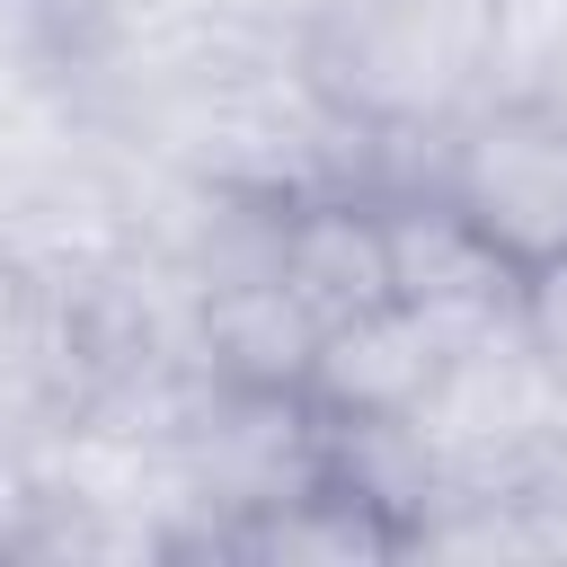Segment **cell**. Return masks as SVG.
<instances>
[{
	"instance_id": "1",
	"label": "cell",
	"mask_w": 567,
	"mask_h": 567,
	"mask_svg": "<svg viewBox=\"0 0 567 567\" xmlns=\"http://www.w3.org/2000/svg\"><path fill=\"white\" fill-rule=\"evenodd\" d=\"M496 0H337L301 62L363 124H452L487 80Z\"/></svg>"
},
{
	"instance_id": "2",
	"label": "cell",
	"mask_w": 567,
	"mask_h": 567,
	"mask_svg": "<svg viewBox=\"0 0 567 567\" xmlns=\"http://www.w3.org/2000/svg\"><path fill=\"white\" fill-rule=\"evenodd\" d=\"M434 195L523 275L567 248V106L549 97H470L443 124Z\"/></svg>"
},
{
	"instance_id": "3",
	"label": "cell",
	"mask_w": 567,
	"mask_h": 567,
	"mask_svg": "<svg viewBox=\"0 0 567 567\" xmlns=\"http://www.w3.org/2000/svg\"><path fill=\"white\" fill-rule=\"evenodd\" d=\"M177 470L204 505V558L221 540L328 478V425L310 390H266V381H195L186 425H177Z\"/></svg>"
},
{
	"instance_id": "4",
	"label": "cell",
	"mask_w": 567,
	"mask_h": 567,
	"mask_svg": "<svg viewBox=\"0 0 567 567\" xmlns=\"http://www.w3.org/2000/svg\"><path fill=\"white\" fill-rule=\"evenodd\" d=\"M558 408H567V381L540 363L523 319H487L443 354V372L408 408V425L425 434L443 478H478V470L532 452L540 434H558Z\"/></svg>"
},
{
	"instance_id": "5",
	"label": "cell",
	"mask_w": 567,
	"mask_h": 567,
	"mask_svg": "<svg viewBox=\"0 0 567 567\" xmlns=\"http://www.w3.org/2000/svg\"><path fill=\"white\" fill-rule=\"evenodd\" d=\"M381 204V239H390V292L434 310L443 328H487V319H514V266L434 195V186H399V195H372Z\"/></svg>"
},
{
	"instance_id": "6",
	"label": "cell",
	"mask_w": 567,
	"mask_h": 567,
	"mask_svg": "<svg viewBox=\"0 0 567 567\" xmlns=\"http://www.w3.org/2000/svg\"><path fill=\"white\" fill-rule=\"evenodd\" d=\"M452 346H461V328H443L434 310H416V301L390 292V301L319 328V354H310L301 390L328 416H408L434 390V372H443Z\"/></svg>"
},
{
	"instance_id": "7",
	"label": "cell",
	"mask_w": 567,
	"mask_h": 567,
	"mask_svg": "<svg viewBox=\"0 0 567 567\" xmlns=\"http://www.w3.org/2000/svg\"><path fill=\"white\" fill-rule=\"evenodd\" d=\"M80 408V337L62 266L0 239V443H35Z\"/></svg>"
},
{
	"instance_id": "8",
	"label": "cell",
	"mask_w": 567,
	"mask_h": 567,
	"mask_svg": "<svg viewBox=\"0 0 567 567\" xmlns=\"http://www.w3.org/2000/svg\"><path fill=\"white\" fill-rule=\"evenodd\" d=\"M275 275H284V292H292L319 328H337V319L390 301L381 204H372V195H301V204H284Z\"/></svg>"
},
{
	"instance_id": "9",
	"label": "cell",
	"mask_w": 567,
	"mask_h": 567,
	"mask_svg": "<svg viewBox=\"0 0 567 567\" xmlns=\"http://www.w3.org/2000/svg\"><path fill=\"white\" fill-rule=\"evenodd\" d=\"M310 354H319V319L284 292V275H239V284H204L195 292V363L213 381L301 390Z\"/></svg>"
},
{
	"instance_id": "10",
	"label": "cell",
	"mask_w": 567,
	"mask_h": 567,
	"mask_svg": "<svg viewBox=\"0 0 567 567\" xmlns=\"http://www.w3.org/2000/svg\"><path fill=\"white\" fill-rule=\"evenodd\" d=\"M221 558H284V567H354V558H408V532L390 514H372L354 487L319 478L310 496L239 523L221 540Z\"/></svg>"
},
{
	"instance_id": "11",
	"label": "cell",
	"mask_w": 567,
	"mask_h": 567,
	"mask_svg": "<svg viewBox=\"0 0 567 567\" xmlns=\"http://www.w3.org/2000/svg\"><path fill=\"white\" fill-rule=\"evenodd\" d=\"M514 319H523V337L540 346V363L567 381V248L540 257V266H523V284H514Z\"/></svg>"
},
{
	"instance_id": "12",
	"label": "cell",
	"mask_w": 567,
	"mask_h": 567,
	"mask_svg": "<svg viewBox=\"0 0 567 567\" xmlns=\"http://www.w3.org/2000/svg\"><path fill=\"white\" fill-rule=\"evenodd\" d=\"M213 9H221L230 27H248V35H275V44H292V53H301V35H310V27H319L337 0H213Z\"/></svg>"
},
{
	"instance_id": "13",
	"label": "cell",
	"mask_w": 567,
	"mask_h": 567,
	"mask_svg": "<svg viewBox=\"0 0 567 567\" xmlns=\"http://www.w3.org/2000/svg\"><path fill=\"white\" fill-rule=\"evenodd\" d=\"M18 514H27V452L0 443V558H9V540H18Z\"/></svg>"
},
{
	"instance_id": "14",
	"label": "cell",
	"mask_w": 567,
	"mask_h": 567,
	"mask_svg": "<svg viewBox=\"0 0 567 567\" xmlns=\"http://www.w3.org/2000/svg\"><path fill=\"white\" fill-rule=\"evenodd\" d=\"M549 106H567V44H558V71H549V89H540Z\"/></svg>"
}]
</instances>
